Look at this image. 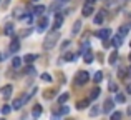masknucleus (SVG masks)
Instances as JSON below:
<instances>
[{
    "label": "nucleus",
    "instance_id": "f257e3e1",
    "mask_svg": "<svg viewBox=\"0 0 131 120\" xmlns=\"http://www.w3.org/2000/svg\"><path fill=\"white\" fill-rule=\"evenodd\" d=\"M60 39V33H58V30H53L51 33H48L47 39H45L43 42V49L45 50H51L55 45H57V40Z\"/></svg>",
    "mask_w": 131,
    "mask_h": 120
},
{
    "label": "nucleus",
    "instance_id": "f03ea898",
    "mask_svg": "<svg viewBox=\"0 0 131 120\" xmlns=\"http://www.w3.org/2000/svg\"><path fill=\"white\" fill-rule=\"evenodd\" d=\"M88 80H90V73H88V72L81 70V72H78V73H77V84L78 85H85Z\"/></svg>",
    "mask_w": 131,
    "mask_h": 120
},
{
    "label": "nucleus",
    "instance_id": "7ed1b4c3",
    "mask_svg": "<svg viewBox=\"0 0 131 120\" xmlns=\"http://www.w3.org/2000/svg\"><path fill=\"white\" fill-rule=\"evenodd\" d=\"M63 13H60V12H58V13H55V20H53V29L55 30H58V29H60V27L61 25H63Z\"/></svg>",
    "mask_w": 131,
    "mask_h": 120
},
{
    "label": "nucleus",
    "instance_id": "20e7f679",
    "mask_svg": "<svg viewBox=\"0 0 131 120\" xmlns=\"http://www.w3.org/2000/svg\"><path fill=\"white\" fill-rule=\"evenodd\" d=\"M10 53H17L20 50V40L18 39H13L12 42H10V47H8Z\"/></svg>",
    "mask_w": 131,
    "mask_h": 120
},
{
    "label": "nucleus",
    "instance_id": "39448f33",
    "mask_svg": "<svg viewBox=\"0 0 131 120\" xmlns=\"http://www.w3.org/2000/svg\"><path fill=\"white\" fill-rule=\"evenodd\" d=\"M106 19V10H100V12L98 13H96V15H95V23H96V25H100V23H103V20H105Z\"/></svg>",
    "mask_w": 131,
    "mask_h": 120
},
{
    "label": "nucleus",
    "instance_id": "423d86ee",
    "mask_svg": "<svg viewBox=\"0 0 131 120\" xmlns=\"http://www.w3.org/2000/svg\"><path fill=\"white\" fill-rule=\"evenodd\" d=\"M93 12H95L93 5H88V3H85V5H83V8H81V13H83V17H90Z\"/></svg>",
    "mask_w": 131,
    "mask_h": 120
},
{
    "label": "nucleus",
    "instance_id": "0eeeda50",
    "mask_svg": "<svg viewBox=\"0 0 131 120\" xmlns=\"http://www.w3.org/2000/svg\"><path fill=\"white\" fill-rule=\"evenodd\" d=\"M96 35H98L101 40H106V39H110V35H111V30L110 29H103V30H100V32H96Z\"/></svg>",
    "mask_w": 131,
    "mask_h": 120
},
{
    "label": "nucleus",
    "instance_id": "6e6552de",
    "mask_svg": "<svg viewBox=\"0 0 131 120\" xmlns=\"http://www.w3.org/2000/svg\"><path fill=\"white\" fill-rule=\"evenodd\" d=\"M113 105H115V102L111 100V98H108V100L105 102V105H103V114H108V112L113 110Z\"/></svg>",
    "mask_w": 131,
    "mask_h": 120
},
{
    "label": "nucleus",
    "instance_id": "1a4fd4ad",
    "mask_svg": "<svg viewBox=\"0 0 131 120\" xmlns=\"http://www.w3.org/2000/svg\"><path fill=\"white\" fill-rule=\"evenodd\" d=\"M23 104H25L23 97L15 98V100H13V104H12V108H13V110H18V108H22V107H23Z\"/></svg>",
    "mask_w": 131,
    "mask_h": 120
},
{
    "label": "nucleus",
    "instance_id": "9d476101",
    "mask_svg": "<svg viewBox=\"0 0 131 120\" xmlns=\"http://www.w3.org/2000/svg\"><path fill=\"white\" fill-rule=\"evenodd\" d=\"M12 92H13V87H12V85H3V87H2V95L5 98H8L10 95H12Z\"/></svg>",
    "mask_w": 131,
    "mask_h": 120
},
{
    "label": "nucleus",
    "instance_id": "9b49d317",
    "mask_svg": "<svg viewBox=\"0 0 131 120\" xmlns=\"http://www.w3.org/2000/svg\"><path fill=\"white\" fill-rule=\"evenodd\" d=\"M47 27H48V19H47V17H42L40 22H38V32H43Z\"/></svg>",
    "mask_w": 131,
    "mask_h": 120
},
{
    "label": "nucleus",
    "instance_id": "f8f14e48",
    "mask_svg": "<svg viewBox=\"0 0 131 120\" xmlns=\"http://www.w3.org/2000/svg\"><path fill=\"white\" fill-rule=\"evenodd\" d=\"M37 60V53H28V55H25L23 57V62H25V63H33V62Z\"/></svg>",
    "mask_w": 131,
    "mask_h": 120
},
{
    "label": "nucleus",
    "instance_id": "ddd939ff",
    "mask_svg": "<svg viewBox=\"0 0 131 120\" xmlns=\"http://www.w3.org/2000/svg\"><path fill=\"white\" fill-rule=\"evenodd\" d=\"M100 94H101V92H100V88L95 87L91 92H90V98H88V100H96V98L100 97Z\"/></svg>",
    "mask_w": 131,
    "mask_h": 120
},
{
    "label": "nucleus",
    "instance_id": "4468645a",
    "mask_svg": "<svg viewBox=\"0 0 131 120\" xmlns=\"http://www.w3.org/2000/svg\"><path fill=\"white\" fill-rule=\"evenodd\" d=\"M121 43H123L121 35H116V37H113V39H111V45L116 47V49H118V47H121Z\"/></svg>",
    "mask_w": 131,
    "mask_h": 120
},
{
    "label": "nucleus",
    "instance_id": "2eb2a0df",
    "mask_svg": "<svg viewBox=\"0 0 131 120\" xmlns=\"http://www.w3.org/2000/svg\"><path fill=\"white\" fill-rule=\"evenodd\" d=\"M45 10H47V7H45V5H37L35 8H33L32 13H35V15H43Z\"/></svg>",
    "mask_w": 131,
    "mask_h": 120
},
{
    "label": "nucleus",
    "instance_id": "dca6fc26",
    "mask_svg": "<svg viewBox=\"0 0 131 120\" xmlns=\"http://www.w3.org/2000/svg\"><path fill=\"white\" fill-rule=\"evenodd\" d=\"M101 112V108H100V105H93L91 108H90V117H96V115Z\"/></svg>",
    "mask_w": 131,
    "mask_h": 120
},
{
    "label": "nucleus",
    "instance_id": "f3484780",
    "mask_svg": "<svg viewBox=\"0 0 131 120\" xmlns=\"http://www.w3.org/2000/svg\"><path fill=\"white\" fill-rule=\"evenodd\" d=\"M32 115L33 117H40V115H42V105H35V107H33V110H32Z\"/></svg>",
    "mask_w": 131,
    "mask_h": 120
},
{
    "label": "nucleus",
    "instance_id": "a211bd4d",
    "mask_svg": "<svg viewBox=\"0 0 131 120\" xmlns=\"http://www.w3.org/2000/svg\"><path fill=\"white\" fill-rule=\"evenodd\" d=\"M88 105H90V100H80L77 104V108H78V110H83V108H86Z\"/></svg>",
    "mask_w": 131,
    "mask_h": 120
},
{
    "label": "nucleus",
    "instance_id": "6ab92c4d",
    "mask_svg": "<svg viewBox=\"0 0 131 120\" xmlns=\"http://www.w3.org/2000/svg\"><path fill=\"white\" fill-rule=\"evenodd\" d=\"M13 30H15V29H13V25H12V23H7V25H5V29H3V33H5V35H12V33H13Z\"/></svg>",
    "mask_w": 131,
    "mask_h": 120
},
{
    "label": "nucleus",
    "instance_id": "aec40b11",
    "mask_svg": "<svg viewBox=\"0 0 131 120\" xmlns=\"http://www.w3.org/2000/svg\"><path fill=\"white\" fill-rule=\"evenodd\" d=\"M126 73H128V68H126V67H119L118 68V77L119 78H125Z\"/></svg>",
    "mask_w": 131,
    "mask_h": 120
},
{
    "label": "nucleus",
    "instance_id": "412c9836",
    "mask_svg": "<svg viewBox=\"0 0 131 120\" xmlns=\"http://www.w3.org/2000/svg\"><path fill=\"white\" fill-rule=\"evenodd\" d=\"M80 30H81V22H80V20H77V22L73 23V29H71V32H73V33H78Z\"/></svg>",
    "mask_w": 131,
    "mask_h": 120
},
{
    "label": "nucleus",
    "instance_id": "4be33fe9",
    "mask_svg": "<svg viewBox=\"0 0 131 120\" xmlns=\"http://www.w3.org/2000/svg\"><path fill=\"white\" fill-rule=\"evenodd\" d=\"M20 65H22V59H18V57H13L12 67H13V68H20Z\"/></svg>",
    "mask_w": 131,
    "mask_h": 120
},
{
    "label": "nucleus",
    "instance_id": "5701e85b",
    "mask_svg": "<svg viewBox=\"0 0 131 120\" xmlns=\"http://www.w3.org/2000/svg\"><path fill=\"white\" fill-rule=\"evenodd\" d=\"M128 32H129V27H126V25H121V27H119V32H118V35L125 37Z\"/></svg>",
    "mask_w": 131,
    "mask_h": 120
},
{
    "label": "nucleus",
    "instance_id": "b1692460",
    "mask_svg": "<svg viewBox=\"0 0 131 120\" xmlns=\"http://www.w3.org/2000/svg\"><path fill=\"white\" fill-rule=\"evenodd\" d=\"M115 102H118V104H125V102H126V97H125L123 94H116Z\"/></svg>",
    "mask_w": 131,
    "mask_h": 120
},
{
    "label": "nucleus",
    "instance_id": "393cba45",
    "mask_svg": "<svg viewBox=\"0 0 131 120\" xmlns=\"http://www.w3.org/2000/svg\"><path fill=\"white\" fill-rule=\"evenodd\" d=\"M12 110H13L12 105H3V107H2V115H8Z\"/></svg>",
    "mask_w": 131,
    "mask_h": 120
},
{
    "label": "nucleus",
    "instance_id": "a878e982",
    "mask_svg": "<svg viewBox=\"0 0 131 120\" xmlns=\"http://www.w3.org/2000/svg\"><path fill=\"white\" fill-rule=\"evenodd\" d=\"M93 60H95V57H93L91 52H86V53H85V62H86V63H91Z\"/></svg>",
    "mask_w": 131,
    "mask_h": 120
},
{
    "label": "nucleus",
    "instance_id": "bb28decb",
    "mask_svg": "<svg viewBox=\"0 0 131 120\" xmlns=\"http://www.w3.org/2000/svg\"><path fill=\"white\" fill-rule=\"evenodd\" d=\"M93 80H95V82H101V80H103V72H101V70L96 72L95 77H93Z\"/></svg>",
    "mask_w": 131,
    "mask_h": 120
},
{
    "label": "nucleus",
    "instance_id": "cd10ccee",
    "mask_svg": "<svg viewBox=\"0 0 131 120\" xmlns=\"http://www.w3.org/2000/svg\"><path fill=\"white\" fill-rule=\"evenodd\" d=\"M116 59H118V53H116V52H113L111 55H110V59H108V62H110V63H111V65H115V62H116Z\"/></svg>",
    "mask_w": 131,
    "mask_h": 120
},
{
    "label": "nucleus",
    "instance_id": "c85d7f7f",
    "mask_svg": "<svg viewBox=\"0 0 131 120\" xmlns=\"http://www.w3.org/2000/svg\"><path fill=\"white\" fill-rule=\"evenodd\" d=\"M68 97H70L68 94H61L60 97H58V102H60V104H65V102L68 100Z\"/></svg>",
    "mask_w": 131,
    "mask_h": 120
},
{
    "label": "nucleus",
    "instance_id": "c756f323",
    "mask_svg": "<svg viewBox=\"0 0 131 120\" xmlns=\"http://www.w3.org/2000/svg\"><path fill=\"white\" fill-rule=\"evenodd\" d=\"M67 62H71V60H75L77 59V55H73V53H65V57H63Z\"/></svg>",
    "mask_w": 131,
    "mask_h": 120
},
{
    "label": "nucleus",
    "instance_id": "7c9ffc66",
    "mask_svg": "<svg viewBox=\"0 0 131 120\" xmlns=\"http://www.w3.org/2000/svg\"><path fill=\"white\" fill-rule=\"evenodd\" d=\"M42 80L43 82H51V75L50 73H42Z\"/></svg>",
    "mask_w": 131,
    "mask_h": 120
},
{
    "label": "nucleus",
    "instance_id": "2f4dec72",
    "mask_svg": "<svg viewBox=\"0 0 131 120\" xmlns=\"http://www.w3.org/2000/svg\"><path fill=\"white\" fill-rule=\"evenodd\" d=\"M60 114H61V115H68V114H70V108H68V107H65V105H63V107L60 108Z\"/></svg>",
    "mask_w": 131,
    "mask_h": 120
},
{
    "label": "nucleus",
    "instance_id": "473e14b6",
    "mask_svg": "<svg viewBox=\"0 0 131 120\" xmlns=\"http://www.w3.org/2000/svg\"><path fill=\"white\" fill-rule=\"evenodd\" d=\"M111 120H121V114H119V112H115V114L111 115Z\"/></svg>",
    "mask_w": 131,
    "mask_h": 120
},
{
    "label": "nucleus",
    "instance_id": "72a5a7b5",
    "mask_svg": "<svg viewBox=\"0 0 131 120\" xmlns=\"http://www.w3.org/2000/svg\"><path fill=\"white\" fill-rule=\"evenodd\" d=\"M53 94H55L53 90H47V92H45V95H43V97H45V98H51V97H53Z\"/></svg>",
    "mask_w": 131,
    "mask_h": 120
},
{
    "label": "nucleus",
    "instance_id": "f704fd0d",
    "mask_svg": "<svg viewBox=\"0 0 131 120\" xmlns=\"http://www.w3.org/2000/svg\"><path fill=\"white\" fill-rule=\"evenodd\" d=\"M15 17H20V19H22V8H15Z\"/></svg>",
    "mask_w": 131,
    "mask_h": 120
},
{
    "label": "nucleus",
    "instance_id": "c9c22d12",
    "mask_svg": "<svg viewBox=\"0 0 131 120\" xmlns=\"http://www.w3.org/2000/svg\"><path fill=\"white\" fill-rule=\"evenodd\" d=\"M110 90H113V92H115V90H118V87H116V85L111 82V84H110Z\"/></svg>",
    "mask_w": 131,
    "mask_h": 120
},
{
    "label": "nucleus",
    "instance_id": "e433bc0d",
    "mask_svg": "<svg viewBox=\"0 0 131 120\" xmlns=\"http://www.w3.org/2000/svg\"><path fill=\"white\" fill-rule=\"evenodd\" d=\"M126 92H128V94H131V84L126 85Z\"/></svg>",
    "mask_w": 131,
    "mask_h": 120
},
{
    "label": "nucleus",
    "instance_id": "4c0bfd02",
    "mask_svg": "<svg viewBox=\"0 0 131 120\" xmlns=\"http://www.w3.org/2000/svg\"><path fill=\"white\" fill-rule=\"evenodd\" d=\"M95 2H96V0H86L88 5H95Z\"/></svg>",
    "mask_w": 131,
    "mask_h": 120
},
{
    "label": "nucleus",
    "instance_id": "58836bf2",
    "mask_svg": "<svg viewBox=\"0 0 131 120\" xmlns=\"http://www.w3.org/2000/svg\"><path fill=\"white\" fill-rule=\"evenodd\" d=\"M30 33V30H25V32H22V37H27Z\"/></svg>",
    "mask_w": 131,
    "mask_h": 120
},
{
    "label": "nucleus",
    "instance_id": "ea45409f",
    "mask_svg": "<svg viewBox=\"0 0 131 120\" xmlns=\"http://www.w3.org/2000/svg\"><path fill=\"white\" fill-rule=\"evenodd\" d=\"M128 75H131V67H128Z\"/></svg>",
    "mask_w": 131,
    "mask_h": 120
},
{
    "label": "nucleus",
    "instance_id": "a19ab883",
    "mask_svg": "<svg viewBox=\"0 0 131 120\" xmlns=\"http://www.w3.org/2000/svg\"><path fill=\"white\" fill-rule=\"evenodd\" d=\"M2 59H3V57H2V55H0V62H2Z\"/></svg>",
    "mask_w": 131,
    "mask_h": 120
},
{
    "label": "nucleus",
    "instance_id": "79ce46f5",
    "mask_svg": "<svg viewBox=\"0 0 131 120\" xmlns=\"http://www.w3.org/2000/svg\"><path fill=\"white\" fill-rule=\"evenodd\" d=\"M129 62H131V53H129Z\"/></svg>",
    "mask_w": 131,
    "mask_h": 120
},
{
    "label": "nucleus",
    "instance_id": "37998d69",
    "mask_svg": "<svg viewBox=\"0 0 131 120\" xmlns=\"http://www.w3.org/2000/svg\"><path fill=\"white\" fill-rule=\"evenodd\" d=\"M0 120H5V118H0Z\"/></svg>",
    "mask_w": 131,
    "mask_h": 120
},
{
    "label": "nucleus",
    "instance_id": "c03bdc74",
    "mask_svg": "<svg viewBox=\"0 0 131 120\" xmlns=\"http://www.w3.org/2000/svg\"><path fill=\"white\" fill-rule=\"evenodd\" d=\"M33 2H37V0H33Z\"/></svg>",
    "mask_w": 131,
    "mask_h": 120
}]
</instances>
